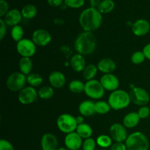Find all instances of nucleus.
I'll return each mask as SVG.
<instances>
[{"label": "nucleus", "instance_id": "nucleus-29", "mask_svg": "<svg viewBox=\"0 0 150 150\" xmlns=\"http://www.w3.org/2000/svg\"><path fill=\"white\" fill-rule=\"evenodd\" d=\"M95 113L98 114H106L111 111V108L108 102L103 100H99L95 103Z\"/></svg>", "mask_w": 150, "mask_h": 150}, {"label": "nucleus", "instance_id": "nucleus-24", "mask_svg": "<svg viewBox=\"0 0 150 150\" xmlns=\"http://www.w3.org/2000/svg\"><path fill=\"white\" fill-rule=\"evenodd\" d=\"M76 132L81 137V139H83L91 138V136L93 134V130H92V127L86 123L79 125Z\"/></svg>", "mask_w": 150, "mask_h": 150}, {"label": "nucleus", "instance_id": "nucleus-14", "mask_svg": "<svg viewBox=\"0 0 150 150\" xmlns=\"http://www.w3.org/2000/svg\"><path fill=\"white\" fill-rule=\"evenodd\" d=\"M82 139L76 132L66 134L64 137V145L69 150H79L82 146Z\"/></svg>", "mask_w": 150, "mask_h": 150}, {"label": "nucleus", "instance_id": "nucleus-38", "mask_svg": "<svg viewBox=\"0 0 150 150\" xmlns=\"http://www.w3.org/2000/svg\"><path fill=\"white\" fill-rule=\"evenodd\" d=\"M9 4L5 0H0V17H4L9 12Z\"/></svg>", "mask_w": 150, "mask_h": 150}, {"label": "nucleus", "instance_id": "nucleus-3", "mask_svg": "<svg viewBox=\"0 0 150 150\" xmlns=\"http://www.w3.org/2000/svg\"><path fill=\"white\" fill-rule=\"evenodd\" d=\"M108 103L111 109L119 111L128 107L131 100L128 92L122 89H117L111 92L108 98Z\"/></svg>", "mask_w": 150, "mask_h": 150}, {"label": "nucleus", "instance_id": "nucleus-26", "mask_svg": "<svg viewBox=\"0 0 150 150\" xmlns=\"http://www.w3.org/2000/svg\"><path fill=\"white\" fill-rule=\"evenodd\" d=\"M98 71V69L97 65H95L93 64H88V65L86 66L83 71L82 72L83 73V79L86 81L92 80L96 76Z\"/></svg>", "mask_w": 150, "mask_h": 150}, {"label": "nucleus", "instance_id": "nucleus-1", "mask_svg": "<svg viewBox=\"0 0 150 150\" xmlns=\"http://www.w3.org/2000/svg\"><path fill=\"white\" fill-rule=\"evenodd\" d=\"M79 24L85 32H95L100 27L103 23L102 13L98 8L89 7L81 13Z\"/></svg>", "mask_w": 150, "mask_h": 150}, {"label": "nucleus", "instance_id": "nucleus-13", "mask_svg": "<svg viewBox=\"0 0 150 150\" xmlns=\"http://www.w3.org/2000/svg\"><path fill=\"white\" fill-rule=\"evenodd\" d=\"M100 81L105 90L110 91V92L117 90L119 86H120V80L115 75L112 74V73L104 74L100 78Z\"/></svg>", "mask_w": 150, "mask_h": 150}, {"label": "nucleus", "instance_id": "nucleus-8", "mask_svg": "<svg viewBox=\"0 0 150 150\" xmlns=\"http://www.w3.org/2000/svg\"><path fill=\"white\" fill-rule=\"evenodd\" d=\"M130 100L136 105L139 106L146 105L150 100L149 92L145 89L139 86H133L129 92Z\"/></svg>", "mask_w": 150, "mask_h": 150}, {"label": "nucleus", "instance_id": "nucleus-9", "mask_svg": "<svg viewBox=\"0 0 150 150\" xmlns=\"http://www.w3.org/2000/svg\"><path fill=\"white\" fill-rule=\"evenodd\" d=\"M37 45L32 40L28 38H23L21 40L17 42L16 44V50L17 52L22 57H32L36 53Z\"/></svg>", "mask_w": 150, "mask_h": 150}, {"label": "nucleus", "instance_id": "nucleus-6", "mask_svg": "<svg viewBox=\"0 0 150 150\" xmlns=\"http://www.w3.org/2000/svg\"><path fill=\"white\" fill-rule=\"evenodd\" d=\"M105 91L100 81L96 79L87 81L85 83L84 93L89 98L95 100L101 99L105 95Z\"/></svg>", "mask_w": 150, "mask_h": 150}, {"label": "nucleus", "instance_id": "nucleus-27", "mask_svg": "<svg viewBox=\"0 0 150 150\" xmlns=\"http://www.w3.org/2000/svg\"><path fill=\"white\" fill-rule=\"evenodd\" d=\"M68 87L72 93L80 94L81 92H84L85 83H83L81 80L75 79V80L71 81L70 82Z\"/></svg>", "mask_w": 150, "mask_h": 150}, {"label": "nucleus", "instance_id": "nucleus-46", "mask_svg": "<svg viewBox=\"0 0 150 150\" xmlns=\"http://www.w3.org/2000/svg\"><path fill=\"white\" fill-rule=\"evenodd\" d=\"M57 150H69L68 149H67V148H64V147H60V148H58Z\"/></svg>", "mask_w": 150, "mask_h": 150}, {"label": "nucleus", "instance_id": "nucleus-21", "mask_svg": "<svg viewBox=\"0 0 150 150\" xmlns=\"http://www.w3.org/2000/svg\"><path fill=\"white\" fill-rule=\"evenodd\" d=\"M79 111L83 117H91L95 113V103L92 100H84L79 105Z\"/></svg>", "mask_w": 150, "mask_h": 150}, {"label": "nucleus", "instance_id": "nucleus-35", "mask_svg": "<svg viewBox=\"0 0 150 150\" xmlns=\"http://www.w3.org/2000/svg\"><path fill=\"white\" fill-rule=\"evenodd\" d=\"M64 3L67 7L78 9L84 5L85 0H64Z\"/></svg>", "mask_w": 150, "mask_h": 150}, {"label": "nucleus", "instance_id": "nucleus-19", "mask_svg": "<svg viewBox=\"0 0 150 150\" xmlns=\"http://www.w3.org/2000/svg\"><path fill=\"white\" fill-rule=\"evenodd\" d=\"M98 70L104 74L112 73L117 68L115 62L110 58H103L100 60L97 64Z\"/></svg>", "mask_w": 150, "mask_h": 150}, {"label": "nucleus", "instance_id": "nucleus-28", "mask_svg": "<svg viewBox=\"0 0 150 150\" xmlns=\"http://www.w3.org/2000/svg\"><path fill=\"white\" fill-rule=\"evenodd\" d=\"M115 7V3L113 0H103L98 6V9L102 14L111 13Z\"/></svg>", "mask_w": 150, "mask_h": 150}, {"label": "nucleus", "instance_id": "nucleus-22", "mask_svg": "<svg viewBox=\"0 0 150 150\" xmlns=\"http://www.w3.org/2000/svg\"><path fill=\"white\" fill-rule=\"evenodd\" d=\"M141 119L137 112H130L123 118V125L126 128H133L139 125Z\"/></svg>", "mask_w": 150, "mask_h": 150}, {"label": "nucleus", "instance_id": "nucleus-33", "mask_svg": "<svg viewBox=\"0 0 150 150\" xmlns=\"http://www.w3.org/2000/svg\"><path fill=\"white\" fill-rule=\"evenodd\" d=\"M23 35H24V31H23V27L20 25H17L12 28L11 29V37L14 41L16 42H19L23 38Z\"/></svg>", "mask_w": 150, "mask_h": 150}, {"label": "nucleus", "instance_id": "nucleus-4", "mask_svg": "<svg viewBox=\"0 0 150 150\" xmlns=\"http://www.w3.org/2000/svg\"><path fill=\"white\" fill-rule=\"evenodd\" d=\"M125 144L128 150H148L149 142L144 133L136 131L128 135L125 141Z\"/></svg>", "mask_w": 150, "mask_h": 150}, {"label": "nucleus", "instance_id": "nucleus-17", "mask_svg": "<svg viewBox=\"0 0 150 150\" xmlns=\"http://www.w3.org/2000/svg\"><path fill=\"white\" fill-rule=\"evenodd\" d=\"M48 81L53 88L61 89L65 85L66 77L62 72L53 71L48 76Z\"/></svg>", "mask_w": 150, "mask_h": 150}, {"label": "nucleus", "instance_id": "nucleus-15", "mask_svg": "<svg viewBox=\"0 0 150 150\" xmlns=\"http://www.w3.org/2000/svg\"><path fill=\"white\" fill-rule=\"evenodd\" d=\"M150 31V23L146 19H139L132 24V32L137 37H143Z\"/></svg>", "mask_w": 150, "mask_h": 150}, {"label": "nucleus", "instance_id": "nucleus-47", "mask_svg": "<svg viewBox=\"0 0 150 150\" xmlns=\"http://www.w3.org/2000/svg\"><path fill=\"white\" fill-rule=\"evenodd\" d=\"M100 150H105V149H100Z\"/></svg>", "mask_w": 150, "mask_h": 150}, {"label": "nucleus", "instance_id": "nucleus-16", "mask_svg": "<svg viewBox=\"0 0 150 150\" xmlns=\"http://www.w3.org/2000/svg\"><path fill=\"white\" fill-rule=\"evenodd\" d=\"M42 150H57L59 146L58 139L53 133H45L41 138Z\"/></svg>", "mask_w": 150, "mask_h": 150}, {"label": "nucleus", "instance_id": "nucleus-11", "mask_svg": "<svg viewBox=\"0 0 150 150\" xmlns=\"http://www.w3.org/2000/svg\"><path fill=\"white\" fill-rule=\"evenodd\" d=\"M32 40L37 46L44 47L48 45L52 40L51 33L46 29H38L32 33Z\"/></svg>", "mask_w": 150, "mask_h": 150}, {"label": "nucleus", "instance_id": "nucleus-32", "mask_svg": "<svg viewBox=\"0 0 150 150\" xmlns=\"http://www.w3.org/2000/svg\"><path fill=\"white\" fill-rule=\"evenodd\" d=\"M97 144L100 147L105 149V148H108L111 146L112 144V139L110 136H107V135H100L98 136L96 139Z\"/></svg>", "mask_w": 150, "mask_h": 150}, {"label": "nucleus", "instance_id": "nucleus-37", "mask_svg": "<svg viewBox=\"0 0 150 150\" xmlns=\"http://www.w3.org/2000/svg\"><path fill=\"white\" fill-rule=\"evenodd\" d=\"M138 114H139V117L141 120H145V119L148 118L150 115V108L147 105H144V106H141L138 111Z\"/></svg>", "mask_w": 150, "mask_h": 150}, {"label": "nucleus", "instance_id": "nucleus-18", "mask_svg": "<svg viewBox=\"0 0 150 150\" xmlns=\"http://www.w3.org/2000/svg\"><path fill=\"white\" fill-rule=\"evenodd\" d=\"M21 12L19 11L17 9H12L9 10L8 13L4 16L3 20L6 23L7 26H15L18 25V23L21 21L22 20Z\"/></svg>", "mask_w": 150, "mask_h": 150}, {"label": "nucleus", "instance_id": "nucleus-5", "mask_svg": "<svg viewBox=\"0 0 150 150\" xmlns=\"http://www.w3.org/2000/svg\"><path fill=\"white\" fill-rule=\"evenodd\" d=\"M57 125L60 131L66 134L75 132L78 127L76 117L70 114H62L59 116Z\"/></svg>", "mask_w": 150, "mask_h": 150}, {"label": "nucleus", "instance_id": "nucleus-41", "mask_svg": "<svg viewBox=\"0 0 150 150\" xmlns=\"http://www.w3.org/2000/svg\"><path fill=\"white\" fill-rule=\"evenodd\" d=\"M127 148L125 144L123 142H115L111 146L110 150H127Z\"/></svg>", "mask_w": 150, "mask_h": 150}, {"label": "nucleus", "instance_id": "nucleus-45", "mask_svg": "<svg viewBox=\"0 0 150 150\" xmlns=\"http://www.w3.org/2000/svg\"><path fill=\"white\" fill-rule=\"evenodd\" d=\"M76 122H77L78 125L84 123V117H83L82 115L78 116V117H76Z\"/></svg>", "mask_w": 150, "mask_h": 150}, {"label": "nucleus", "instance_id": "nucleus-23", "mask_svg": "<svg viewBox=\"0 0 150 150\" xmlns=\"http://www.w3.org/2000/svg\"><path fill=\"white\" fill-rule=\"evenodd\" d=\"M18 67L21 73L24 74L25 76H28L31 74L33 68V63L29 57H21L19 60Z\"/></svg>", "mask_w": 150, "mask_h": 150}, {"label": "nucleus", "instance_id": "nucleus-44", "mask_svg": "<svg viewBox=\"0 0 150 150\" xmlns=\"http://www.w3.org/2000/svg\"><path fill=\"white\" fill-rule=\"evenodd\" d=\"M101 0H90L89 1V4H90L91 7L93 8H98L99 4H100Z\"/></svg>", "mask_w": 150, "mask_h": 150}, {"label": "nucleus", "instance_id": "nucleus-10", "mask_svg": "<svg viewBox=\"0 0 150 150\" xmlns=\"http://www.w3.org/2000/svg\"><path fill=\"white\" fill-rule=\"evenodd\" d=\"M38 97V92L35 87L25 86L19 92L18 98L19 102L23 105H29L35 102Z\"/></svg>", "mask_w": 150, "mask_h": 150}, {"label": "nucleus", "instance_id": "nucleus-34", "mask_svg": "<svg viewBox=\"0 0 150 150\" xmlns=\"http://www.w3.org/2000/svg\"><path fill=\"white\" fill-rule=\"evenodd\" d=\"M146 59L144 54L142 51H135L131 56V62L134 64H140Z\"/></svg>", "mask_w": 150, "mask_h": 150}, {"label": "nucleus", "instance_id": "nucleus-20", "mask_svg": "<svg viewBox=\"0 0 150 150\" xmlns=\"http://www.w3.org/2000/svg\"><path fill=\"white\" fill-rule=\"evenodd\" d=\"M70 66L75 72L81 73L83 72L86 67V60L83 55L80 54H76L71 57Z\"/></svg>", "mask_w": 150, "mask_h": 150}, {"label": "nucleus", "instance_id": "nucleus-25", "mask_svg": "<svg viewBox=\"0 0 150 150\" xmlns=\"http://www.w3.org/2000/svg\"><path fill=\"white\" fill-rule=\"evenodd\" d=\"M21 14L23 18L25 19H32L36 16L38 13L37 7L34 4H26L22 8Z\"/></svg>", "mask_w": 150, "mask_h": 150}, {"label": "nucleus", "instance_id": "nucleus-36", "mask_svg": "<svg viewBox=\"0 0 150 150\" xmlns=\"http://www.w3.org/2000/svg\"><path fill=\"white\" fill-rule=\"evenodd\" d=\"M96 144L97 142H95V139L92 138H89V139H85L83 142L82 149L83 150H95Z\"/></svg>", "mask_w": 150, "mask_h": 150}, {"label": "nucleus", "instance_id": "nucleus-12", "mask_svg": "<svg viewBox=\"0 0 150 150\" xmlns=\"http://www.w3.org/2000/svg\"><path fill=\"white\" fill-rule=\"evenodd\" d=\"M109 134L115 142H124L127 139V128L120 123H114L110 127Z\"/></svg>", "mask_w": 150, "mask_h": 150}, {"label": "nucleus", "instance_id": "nucleus-7", "mask_svg": "<svg viewBox=\"0 0 150 150\" xmlns=\"http://www.w3.org/2000/svg\"><path fill=\"white\" fill-rule=\"evenodd\" d=\"M27 83L26 76L21 72H15L8 76L6 85L9 90L12 92H20L25 87Z\"/></svg>", "mask_w": 150, "mask_h": 150}, {"label": "nucleus", "instance_id": "nucleus-31", "mask_svg": "<svg viewBox=\"0 0 150 150\" xmlns=\"http://www.w3.org/2000/svg\"><path fill=\"white\" fill-rule=\"evenodd\" d=\"M26 79H27V83H29V86H32V87H38V86H40L43 81L41 75L36 73L28 75L26 76Z\"/></svg>", "mask_w": 150, "mask_h": 150}, {"label": "nucleus", "instance_id": "nucleus-2", "mask_svg": "<svg viewBox=\"0 0 150 150\" xmlns=\"http://www.w3.org/2000/svg\"><path fill=\"white\" fill-rule=\"evenodd\" d=\"M97 47V40L92 32H85L79 34L74 42L75 50L81 55L93 54Z\"/></svg>", "mask_w": 150, "mask_h": 150}, {"label": "nucleus", "instance_id": "nucleus-42", "mask_svg": "<svg viewBox=\"0 0 150 150\" xmlns=\"http://www.w3.org/2000/svg\"><path fill=\"white\" fill-rule=\"evenodd\" d=\"M47 2L51 7H58L62 5L64 0H47Z\"/></svg>", "mask_w": 150, "mask_h": 150}, {"label": "nucleus", "instance_id": "nucleus-30", "mask_svg": "<svg viewBox=\"0 0 150 150\" xmlns=\"http://www.w3.org/2000/svg\"><path fill=\"white\" fill-rule=\"evenodd\" d=\"M38 92V97L42 100H49L54 96V90L51 86H44Z\"/></svg>", "mask_w": 150, "mask_h": 150}, {"label": "nucleus", "instance_id": "nucleus-43", "mask_svg": "<svg viewBox=\"0 0 150 150\" xmlns=\"http://www.w3.org/2000/svg\"><path fill=\"white\" fill-rule=\"evenodd\" d=\"M142 51L144 54L146 59L148 60H150V43L146 44L144 47Z\"/></svg>", "mask_w": 150, "mask_h": 150}, {"label": "nucleus", "instance_id": "nucleus-39", "mask_svg": "<svg viewBox=\"0 0 150 150\" xmlns=\"http://www.w3.org/2000/svg\"><path fill=\"white\" fill-rule=\"evenodd\" d=\"M0 150H14L13 144L5 139L0 140Z\"/></svg>", "mask_w": 150, "mask_h": 150}, {"label": "nucleus", "instance_id": "nucleus-40", "mask_svg": "<svg viewBox=\"0 0 150 150\" xmlns=\"http://www.w3.org/2000/svg\"><path fill=\"white\" fill-rule=\"evenodd\" d=\"M7 26L6 23L2 18L0 19V40H2L6 35L7 32Z\"/></svg>", "mask_w": 150, "mask_h": 150}]
</instances>
